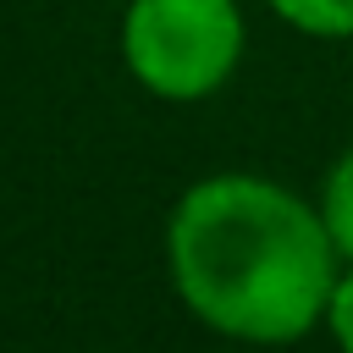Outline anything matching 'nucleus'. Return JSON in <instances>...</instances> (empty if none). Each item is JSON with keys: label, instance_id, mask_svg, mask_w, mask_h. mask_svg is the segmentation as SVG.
Instances as JSON below:
<instances>
[{"label": "nucleus", "instance_id": "1", "mask_svg": "<svg viewBox=\"0 0 353 353\" xmlns=\"http://www.w3.org/2000/svg\"><path fill=\"white\" fill-rule=\"evenodd\" d=\"M165 270L182 309L215 336L287 347L325 325L342 254L314 199L259 171H215L171 204Z\"/></svg>", "mask_w": 353, "mask_h": 353}, {"label": "nucleus", "instance_id": "2", "mask_svg": "<svg viewBox=\"0 0 353 353\" xmlns=\"http://www.w3.org/2000/svg\"><path fill=\"white\" fill-rule=\"evenodd\" d=\"M248 22L237 0H132L121 17L127 72L171 105L210 99L243 66Z\"/></svg>", "mask_w": 353, "mask_h": 353}, {"label": "nucleus", "instance_id": "3", "mask_svg": "<svg viewBox=\"0 0 353 353\" xmlns=\"http://www.w3.org/2000/svg\"><path fill=\"white\" fill-rule=\"evenodd\" d=\"M314 210L331 232V248L342 254V265H353V143L320 171V188H314Z\"/></svg>", "mask_w": 353, "mask_h": 353}, {"label": "nucleus", "instance_id": "4", "mask_svg": "<svg viewBox=\"0 0 353 353\" xmlns=\"http://www.w3.org/2000/svg\"><path fill=\"white\" fill-rule=\"evenodd\" d=\"M303 39H353V0H265Z\"/></svg>", "mask_w": 353, "mask_h": 353}, {"label": "nucleus", "instance_id": "5", "mask_svg": "<svg viewBox=\"0 0 353 353\" xmlns=\"http://www.w3.org/2000/svg\"><path fill=\"white\" fill-rule=\"evenodd\" d=\"M325 331H331L336 353H353V265H342V276H336V292H331V309H325Z\"/></svg>", "mask_w": 353, "mask_h": 353}]
</instances>
